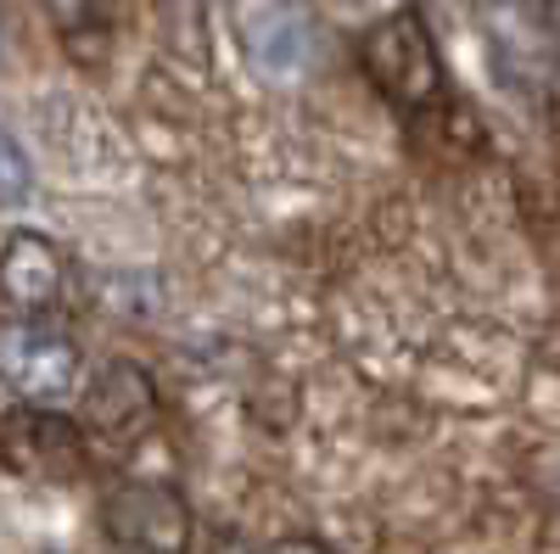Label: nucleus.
<instances>
[{"mask_svg": "<svg viewBox=\"0 0 560 554\" xmlns=\"http://www.w3.org/2000/svg\"><path fill=\"white\" fill-rule=\"evenodd\" d=\"M359 68L404 113H427L443 102V51L420 12H387L359 39Z\"/></svg>", "mask_w": 560, "mask_h": 554, "instance_id": "1", "label": "nucleus"}, {"mask_svg": "<svg viewBox=\"0 0 560 554\" xmlns=\"http://www.w3.org/2000/svg\"><path fill=\"white\" fill-rule=\"evenodd\" d=\"M102 532L124 554H191L197 521L185 493L163 482H124L102 504Z\"/></svg>", "mask_w": 560, "mask_h": 554, "instance_id": "2", "label": "nucleus"}, {"mask_svg": "<svg viewBox=\"0 0 560 554\" xmlns=\"http://www.w3.org/2000/svg\"><path fill=\"white\" fill-rule=\"evenodd\" d=\"M84 358L73 347V337L51 331V326H0V381H7L28 409H57L62 398L79 392Z\"/></svg>", "mask_w": 560, "mask_h": 554, "instance_id": "3", "label": "nucleus"}, {"mask_svg": "<svg viewBox=\"0 0 560 554\" xmlns=\"http://www.w3.org/2000/svg\"><path fill=\"white\" fill-rule=\"evenodd\" d=\"M0 459L23 476L68 482L90 465V437L62 409H12L0 414Z\"/></svg>", "mask_w": 560, "mask_h": 554, "instance_id": "4", "label": "nucleus"}, {"mask_svg": "<svg viewBox=\"0 0 560 554\" xmlns=\"http://www.w3.org/2000/svg\"><path fill=\"white\" fill-rule=\"evenodd\" d=\"M84 437H102L107 448H135L158 426V387L135 358H113L84 387Z\"/></svg>", "mask_w": 560, "mask_h": 554, "instance_id": "5", "label": "nucleus"}, {"mask_svg": "<svg viewBox=\"0 0 560 554\" xmlns=\"http://www.w3.org/2000/svg\"><path fill=\"white\" fill-rule=\"evenodd\" d=\"M0 297L18 314H45L68 297V263L62 252L34 236V229H12L0 241Z\"/></svg>", "mask_w": 560, "mask_h": 554, "instance_id": "6", "label": "nucleus"}, {"mask_svg": "<svg viewBox=\"0 0 560 554\" xmlns=\"http://www.w3.org/2000/svg\"><path fill=\"white\" fill-rule=\"evenodd\" d=\"M253 57L264 73H280L292 79L308 57V39H303V23L292 12H264V23H253Z\"/></svg>", "mask_w": 560, "mask_h": 554, "instance_id": "7", "label": "nucleus"}, {"mask_svg": "<svg viewBox=\"0 0 560 554\" xmlns=\"http://www.w3.org/2000/svg\"><path fill=\"white\" fill-rule=\"evenodd\" d=\"M28 191H34V163H28V152L18 146V134L0 129V208L28 202Z\"/></svg>", "mask_w": 560, "mask_h": 554, "instance_id": "8", "label": "nucleus"}, {"mask_svg": "<svg viewBox=\"0 0 560 554\" xmlns=\"http://www.w3.org/2000/svg\"><path fill=\"white\" fill-rule=\"evenodd\" d=\"M264 554H337V549H325V543H314V538H280V543H269Z\"/></svg>", "mask_w": 560, "mask_h": 554, "instance_id": "9", "label": "nucleus"}, {"mask_svg": "<svg viewBox=\"0 0 560 554\" xmlns=\"http://www.w3.org/2000/svg\"><path fill=\"white\" fill-rule=\"evenodd\" d=\"M213 554H258V549H247V543H219Z\"/></svg>", "mask_w": 560, "mask_h": 554, "instance_id": "10", "label": "nucleus"}, {"mask_svg": "<svg viewBox=\"0 0 560 554\" xmlns=\"http://www.w3.org/2000/svg\"><path fill=\"white\" fill-rule=\"evenodd\" d=\"M549 28H555V45H560V0H549Z\"/></svg>", "mask_w": 560, "mask_h": 554, "instance_id": "11", "label": "nucleus"}, {"mask_svg": "<svg viewBox=\"0 0 560 554\" xmlns=\"http://www.w3.org/2000/svg\"><path fill=\"white\" fill-rule=\"evenodd\" d=\"M113 554H124V549H113Z\"/></svg>", "mask_w": 560, "mask_h": 554, "instance_id": "12", "label": "nucleus"}]
</instances>
